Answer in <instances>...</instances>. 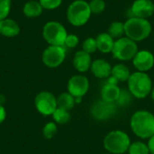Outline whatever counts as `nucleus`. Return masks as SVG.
<instances>
[{
  "label": "nucleus",
  "instance_id": "nucleus-1",
  "mask_svg": "<svg viewBox=\"0 0 154 154\" xmlns=\"http://www.w3.org/2000/svg\"><path fill=\"white\" fill-rule=\"evenodd\" d=\"M130 127L135 136L146 140L154 135V115L148 110L135 111L130 119Z\"/></svg>",
  "mask_w": 154,
  "mask_h": 154
},
{
  "label": "nucleus",
  "instance_id": "nucleus-2",
  "mask_svg": "<svg viewBox=\"0 0 154 154\" xmlns=\"http://www.w3.org/2000/svg\"><path fill=\"white\" fill-rule=\"evenodd\" d=\"M152 32V26L148 19L131 16L125 23V35L135 42L144 41Z\"/></svg>",
  "mask_w": 154,
  "mask_h": 154
},
{
  "label": "nucleus",
  "instance_id": "nucleus-3",
  "mask_svg": "<svg viewBox=\"0 0 154 154\" xmlns=\"http://www.w3.org/2000/svg\"><path fill=\"white\" fill-rule=\"evenodd\" d=\"M152 80L146 72H133L127 80V89L136 99L146 98L152 89Z\"/></svg>",
  "mask_w": 154,
  "mask_h": 154
},
{
  "label": "nucleus",
  "instance_id": "nucleus-4",
  "mask_svg": "<svg viewBox=\"0 0 154 154\" xmlns=\"http://www.w3.org/2000/svg\"><path fill=\"white\" fill-rule=\"evenodd\" d=\"M131 144V139L127 133L122 130L110 131L103 140L105 150L111 154H125Z\"/></svg>",
  "mask_w": 154,
  "mask_h": 154
},
{
  "label": "nucleus",
  "instance_id": "nucleus-5",
  "mask_svg": "<svg viewBox=\"0 0 154 154\" xmlns=\"http://www.w3.org/2000/svg\"><path fill=\"white\" fill-rule=\"evenodd\" d=\"M91 15L89 3L86 0H74L68 6L66 13L68 22L75 27L85 25L89 21Z\"/></svg>",
  "mask_w": 154,
  "mask_h": 154
},
{
  "label": "nucleus",
  "instance_id": "nucleus-6",
  "mask_svg": "<svg viewBox=\"0 0 154 154\" xmlns=\"http://www.w3.org/2000/svg\"><path fill=\"white\" fill-rule=\"evenodd\" d=\"M68 34L65 26L57 21H49L42 28V37L49 45L63 46Z\"/></svg>",
  "mask_w": 154,
  "mask_h": 154
},
{
  "label": "nucleus",
  "instance_id": "nucleus-7",
  "mask_svg": "<svg viewBox=\"0 0 154 154\" xmlns=\"http://www.w3.org/2000/svg\"><path fill=\"white\" fill-rule=\"evenodd\" d=\"M138 51L137 42L126 36H124L115 41L111 53L115 59L124 62L132 60Z\"/></svg>",
  "mask_w": 154,
  "mask_h": 154
},
{
  "label": "nucleus",
  "instance_id": "nucleus-8",
  "mask_svg": "<svg viewBox=\"0 0 154 154\" xmlns=\"http://www.w3.org/2000/svg\"><path fill=\"white\" fill-rule=\"evenodd\" d=\"M66 59V48L64 46L49 45L42 52V60L43 64L50 68L55 69L60 67Z\"/></svg>",
  "mask_w": 154,
  "mask_h": 154
},
{
  "label": "nucleus",
  "instance_id": "nucleus-9",
  "mask_svg": "<svg viewBox=\"0 0 154 154\" xmlns=\"http://www.w3.org/2000/svg\"><path fill=\"white\" fill-rule=\"evenodd\" d=\"M36 110L44 116H52L57 109V97L49 91L39 92L34 98Z\"/></svg>",
  "mask_w": 154,
  "mask_h": 154
},
{
  "label": "nucleus",
  "instance_id": "nucleus-10",
  "mask_svg": "<svg viewBox=\"0 0 154 154\" xmlns=\"http://www.w3.org/2000/svg\"><path fill=\"white\" fill-rule=\"evenodd\" d=\"M117 107L115 103H108L99 99L91 106L90 114L97 121H107L116 115Z\"/></svg>",
  "mask_w": 154,
  "mask_h": 154
},
{
  "label": "nucleus",
  "instance_id": "nucleus-11",
  "mask_svg": "<svg viewBox=\"0 0 154 154\" xmlns=\"http://www.w3.org/2000/svg\"><path fill=\"white\" fill-rule=\"evenodd\" d=\"M90 83L88 79L82 74H76L70 77L67 84L68 92L75 98H82L89 90Z\"/></svg>",
  "mask_w": 154,
  "mask_h": 154
},
{
  "label": "nucleus",
  "instance_id": "nucleus-12",
  "mask_svg": "<svg viewBox=\"0 0 154 154\" xmlns=\"http://www.w3.org/2000/svg\"><path fill=\"white\" fill-rule=\"evenodd\" d=\"M132 60L136 71L147 73L154 67L153 53L147 50L138 51Z\"/></svg>",
  "mask_w": 154,
  "mask_h": 154
},
{
  "label": "nucleus",
  "instance_id": "nucleus-13",
  "mask_svg": "<svg viewBox=\"0 0 154 154\" xmlns=\"http://www.w3.org/2000/svg\"><path fill=\"white\" fill-rule=\"evenodd\" d=\"M131 13L134 17L148 19L154 14V3L152 0H134Z\"/></svg>",
  "mask_w": 154,
  "mask_h": 154
},
{
  "label": "nucleus",
  "instance_id": "nucleus-14",
  "mask_svg": "<svg viewBox=\"0 0 154 154\" xmlns=\"http://www.w3.org/2000/svg\"><path fill=\"white\" fill-rule=\"evenodd\" d=\"M90 71L95 78L99 79H106L111 76L112 66L104 59H97L92 61Z\"/></svg>",
  "mask_w": 154,
  "mask_h": 154
},
{
  "label": "nucleus",
  "instance_id": "nucleus-15",
  "mask_svg": "<svg viewBox=\"0 0 154 154\" xmlns=\"http://www.w3.org/2000/svg\"><path fill=\"white\" fill-rule=\"evenodd\" d=\"M72 64L74 69L79 72L80 74L86 73L90 69L91 64H92V59L90 54L87 53L86 51L80 50L78 51L73 57Z\"/></svg>",
  "mask_w": 154,
  "mask_h": 154
},
{
  "label": "nucleus",
  "instance_id": "nucleus-16",
  "mask_svg": "<svg viewBox=\"0 0 154 154\" xmlns=\"http://www.w3.org/2000/svg\"><path fill=\"white\" fill-rule=\"evenodd\" d=\"M120 92H121V88H119L118 85H114L105 82V84L102 86L100 90V99L108 103L116 104V102L119 97Z\"/></svg>",
  "mask_w": 154,
  "mask_h": 154
},
{
  "label": "nucleus",
  "instance_id": "nucleus-17",
  "mask_svg": "<svg viewBox=\"0 0 154 154\" xmlns=\"http://www.w3.org/2000/svg\"><path fill=\"white\" fill-rule=\"evenodd\" d=\"M21 32L19 23L11 18H6L1 21V35L6 38L16 37Z\"/></svg>",
  "mask_w": 154,
  "mask_h": 154
},
{
  "label": "nucleus",
  "instance_id": "nucleus-18",
  "mask_svg": "<svg viewBox=\"0 0 154 154\" xmlns=\"http://www.w3.org/2000/svg\"><path fill=\"white\" fill-rule=\"evenodd\" d=\"M96 41H97V51H99L101 53L108 54L112 52L116 40L113 37H111V35H109L107 32L99 33L97 36Z\"/></svg>",
  "mask_w": 154,
  "mask_h": 154
},
{
  "label": "nucleus",
  "instance_id": "nucleus-19",
  "mask_svg": "<svg viewBox=\"0 0 154 154\" xmlns=\"http://www.w3.org/2000/svg\"><path fill=\"white\" fill-rule=\"evenodd\" d=\"M43 8L39 1L31 0L24 4L23 7V13L27 18H36L42 14Z\"/></svg>",
  "mask_w": 154,
  "mask_h": 154
},
{
  "label": "nucleus",
  "instance_id": "nucleus-20",
  "mask_svg": "<svg viewBox=\"0 0 154 154\" xmlns=\"http://www.w3.org/2000/svg\"><path fill=\"white\" fill-rule=\"evenodd\" d=\"M131 74L130 69L124 63H118L112 67L111 76L116 78L119 82H127Z\"/></svg>",
  "mask_w": 154,
  "mask_h": 154
},
{
  "label": "nucleus",
  "instance_id": "nucleus-21",
  "mask_svg": "<svg viewBox=\"0 0 154 154\" xmlns=\"http://www.w3.org/2000/svg\"><path fill=\"white\" fill-rule=\"evenodd\" d=\"M76 105L75 97L69 92H64L57 97V106L59 108H62L70 111Z\"/></svg>",
  "mask_w": 154,
  "mask_h": 154
},
{
  "label": "nucleus",
  "instance_id": "nucleus-22",
  "mask_svg": "<svg viewBox=\"0 0 154 154\" xmlns=\"http://www.w3.org/2000/svg\"><path fill=\"white\" fill-rule=\"evenodd\" d=\"M111 37H113L115 40H117L119 38H122L125 36V23L115 21L111 23L108 26L107 32H106Z\"/></svg>",
  "mask_w": 154,
  "mask_h": 154
},
{
  "label": "nucleus",
  "instance_id": "nucleus-23",
  "mask_svg": "<svg viewBox=\"0 0 154 154\" xmlns=\"http://www.w3.org/2000/svg\"><path fill=\"white\" fill-rule=\"evenodd\" d=\"M51 116L53 118V122H55L57 125H65L69 123L71 118L69 111L59 107H57Z\"/></svg>",
  "mask_w": 154,
  "mask_h": 154
},
{
  "label": "nucleus",
  "instance_id": "nucleus-24",
  "mask_svg": "<svg viewBox=\"0 0 154 154\" xmlns=\"http://www.w3.org/2000/svg\"><path fill=\"white\" fill-rule=\"evenodd\" d=\"M134 97L127 88H121V92L117 101L116 102V106L119 107H128L134 101Z\"/></svg>",
  "mask_w": 154,
  "mask_h": 154
},
{
  "label": "nucleus",
  "instance_id": "nucleus-25",
  "mask_svg": "<svg viewBox=\"0 0 154 154\" xmlns=\"http://www.w3.org/2000/svg\"><path fill=\"white\" fill-rule=\"evenodd\" d=\"M127 152L128 154H150V151L147 143L143 141H135L131 143Z\"/></svg>",
  "mask_w": 154,
  "mask_h": 154
},
{
  "label": "nucleus",
  "instance_id": "nucleus-26",
  "mask_svg": "<svg viewBox=\"0 0 154 154\" xmlns=\"http://www.w3.org/2000/svg\"><path fill=\"white\" fill-rule=\"evenodd\" d=\"M58 133V126L55 122H48L44 125L42 128V135L45 139L51 140Z\"/></svg>",
  "mask_w": 154,
  "mask_h": 154
},
{
  "label": "nucleus",
  "instance_id": "nucleus-27",
  "mask_svg": "<svg viewBox=\"0 0 154 154\" xmlns=\"http://www.w3.org/2000/svg\"><path fill=\"white\" fill-rule=\"evenodd\" d=\"M82 51H86L88 54H92L95 51H97V41L96 38L93 37H88L84 40L82 42Z\"/></svg>",
  "mask_w": 154,
  "mask_h": 154
},
{
  "label": "nucleus",
  "instance_id": "nucleus-28",
  "mask_svg": "<svg viewBox=\"0 0 154 154\" xmlns=\"http://www.w3.org/2000/svg\"><path fill=\"white\" fill-rule=\"evenodd\" d=\"M105 0H91L89 2V7L92 14H100L106 10Z\"/></svg>",
  "mask_w": 154,
  "mask_h": 154
},
{
  "label": "nucleus",
  "instance_id": "nucleus-29",
  "mask_svg": "<svg viewBox=\"0 0 154 154\" xmlns=\"http://www.w3.org/2000/svg\"><path fill=\"white\" fill-rule=\"evenodd\" d=\"M12 0H0V21L8 18L11 12Z\"/></svg>",
  "mask_w": 154,
  "mask_h": 154
},
{
  "label": "nucleus",
  "instance_id": "nucleus-30",
  "mask_svg": "<svg viewBox=\"0 0 154 154\" xmlns=\"http://www.w3.org/2000/svg\"><path fill=\"white\" fill-rule=\"evenodd\" d=\"M38 1L42 5V8L46 10H55L59 8L63 2V0H38Z\"/></svg>",
  "mask_w": 154,
  "mask_h": 154
},
{
  "label": "nucleus",
  "instance_id": "nucleus-31",
  "mask_svg": "<svg viewBox=\"0 0 154 154\" xmlns=\"http://www.w3.org/2000/svg\"><path fill=\"white\" fill-rule=\"evenodd\" d=\"M79 38L74 33H69L67 35L63 46L68 49H74L79 45Z\"/></svg>",
  "mask_w": 154,
  "mask_h": 154
},
{
  "label": "nucleus",
  "instance_id": "nucleus-32",
  "mask_svg": "<svg viewBox=\"0 0 154 154\" xmlns=\"http://www.w3.org/2000/svg\"><path fill=\"white\" fill-rule=\"evenodd\" d=\"M6 118V110L4 106L0 105V125L5 122Z\"/></svg>",
  "mask_w": 154,
  "mask_h": 154
},
{
  "label": "nucleus",
  "instance_id": "nucleus-33",
  "mask_svg": "<svg viewBox=\"0 0 154 154\" xmlns=\"http://www.w3.org/2000/svg\"><path fill=\"white\" fill-rule=\"evenodd\" d=\"M147 145H148V148L150 151V154H154V135L148 139Z\"/></svg>",
  "mask_w": 154,
  "mask_h": 154
},
{
  "label": "nucleus",
  "instance_id": "nucleus-34",
  "mask_svg": "<svg viewBox=\"0 0 154 154\" xmlns=\"http://www.w3.org/2000/svg\"><path fill=\"white\" fill-rule=\"evenodd\" d=\"M106 82L110 83V84H114V85H118V83H119V81L116 78H114L113 76H110L109 78H107Z\"/></svg>",
  "mask_w": 154,
  "mask_h": 154
},
{
  "label": "nucleus",
  "instance_id": "nucleus-35",
  "mask_svg": "<svg viewBox=\"0 0 154 154\" xmlns=\"http://www.w3.org/2000/svg\"><path fill=\"white\" fill-rule=\"evenodd\" d=\"M5 101H6V98H5V95H3V94H0V105L4 106V104L5 103Z\"/></svg>",
  "mask_w": 154,
  "mask_h": 154
},
{
  "label": "nucleus",
  "instance_id": "nucleus-36",
  "mask_svg": "<svg viewBox=\"0 0 154 154\" xmlns=\"http://www.w3.org/2000/svg\"><path fill=\"white\" fill-rule=\"evenodd\" d=\"M150 96H151V98H152V100L154 101V87H152V91H151V94H150Z\"/></svg>",
  "mask_w": 154,
  "mask_h": 154
},
{
  "label": "nucleus",
  "instance_id": "nucleus-37",
  "mask_svg": "<svg viewBox=\"0 0 154 154\" xmlns=\"http://www.w3.org/2000/svg\"><path fill=\"white\" fill-rule=\"evenodd\" d=\"M0 34H1V21H0Z\"/></svg>",
  "mask_w": 154,
  "mask_h": 154
},
{
  "label": "nucleus",
  "instance_id": "nucleus-38",
  "mask_svg": "<svg viewBox=\"0 0 154 154\" xmlns=\"http://www.w3.org/2000/svg\"><path fill=\"white\" fill-rule=\"evenodd\" d=\"M104 154H111V153H109V152H106V153H104Z\"/></svg>",
  "mask_w": 154,
  "mask_h": 154
}]
</instances>
